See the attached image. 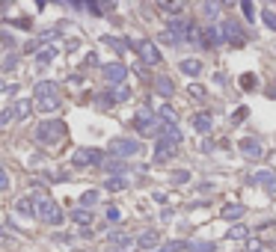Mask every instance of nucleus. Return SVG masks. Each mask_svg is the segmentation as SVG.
<instances>
[{"label":"nucleus","instance_id":"nucleus-37","mask_svg":"<svg viewBox=\"0 0 276 252\" xmlns=\"http://www.w3.org/2000/svg\"><path fill=\"white\" fill-rule=\"evenodd\" d=\"M241 12H244L246 21H252V18H255V6H252L249 0H244V3H241Z\"/></svg>","mask_w":276,"mask_h":252},{"label":"nucleus","instance_id":"nucleus-30","mask_svg":"<svg viewBox=\"0 0 276 252\" xmlns=\"http://www.w3.org/2000/svg\"><path fill=\"white\" fill-rule=\"evenodd\" d=\"M80 205H83L86 211H89V208H95V205H98V190H86V193L80 196Z\"/></svg>","mask_w":276,"mask_h":252},{"label":"nucleus","instance_id":"nucleus-43","mask_svg":"<svg viewBox=\"0 0 276 252\" xmlns=\"http://www.w3.org/2000/svg\"><path fill=\"white\" fill-rule=\"evenodd\" d=\"M110 240H113V243H122V246H128V243H131V237H125L122 231H110Z\"/></svg>","mask_w":276,"mask_h":252},{"label":"nucleus","instance_id":"nucleus-23","mask_svg":"<svg viewBox=\"0 0 276 252\" xmlns=\"http://www.w3.org/2000/svg\"><path fill=\"white\" fill-rule=\"evenodd\" d=\"M187 252H217V243L214 240H190Z\"/></svg>","mask_w":276,"mask_h":252},{"label":"nucleus","instance_id":"nucleus-14","mask_svg":"<svg viewBox=\"0 0 276 252\" xmlns=\"http://www.w3.org/2000/svg\"><path fill=\"white\" fill-rule=\"evenodd\" d=\"M190 125L196 128L199 134H211V128H214V119H211V113H196V116L190 119Z\"/></svg>","mask_w":276,"mask_h":252},{"label":"nucleus","instance_id":"nucleus-10","mask_svg":"<svg viewBox=\"0 0 276 252\" xmlns=\"http://www.w3.org/2000/svg\"><path fill=\"white\" fill-rule=\"evenodd\" d=\"M169 158H175V143H169V140H157V146H154V160L157 163H166Z\"/></svg>","mask_w":276,"mask_h":252},{"label":"nucleus","instance_id":"nucleus-15","mask_svg":"<svg viewBox=\"0 0 276 252\" xmlns=\"http://www.w3.org/2000/svg\"><path fill=\"white\" fill-rule=\"evenodd\" d=\"M154 92L163 95V98H169V95L175 92V83H172L166 74H157V77H154Z\"/></svg>","mask_w":276,"mask_h":252},{"label":"nucleus","instance_id":"nucleus-34","mask_svg":"<svg viewBox=\"0 0 276 252\" xmlns=\"http://www.w3.org/2000/svg\"><path fill=\"white\" fill-rule=\"evenodd\" d=\"M95 104L104 107V110H110V107L116 104V98H113V95H95Z\"/></svg>","mask_w":276,"mask_h":252},{"label":"nucleus","instance_id":"nucleus-6","mask_svg":"<svg viewBox=\"0 0 276 252\" xmlns=\"http://www.w3.org/2000/svg\"><path fill=\"white\" fill-rule=\"evenodd\" d=\"M137 54H140V60L146 65H160V51H157V45H154L152 39L137 42Z\"/></svg>","mask_w":276,"mask_h":252},{"label":"nucleus","instance_id":"nucleus-39","mask_svg":"<svg viewBox=\"0 0 276 252\" xmlns=\"http://www.w3.org/2000/svg\"><path fill=\"white\" fill-rule=\"evenodd\" d=\"M15 65H18V57H15V54H6V60H3V71H15Z\"/></svg>","mask_w":276,"mask_h":252},{"label":"nucleus","instance_id":"nucleus-50","mask_svg":"<svg viewBox=\"0 0 276 252\" xmlns=\"http://www.w3.org/2000/svg\"><path fill=\"white\" fill-rule=\"evenodd\" d=\"M255 252H261V249H255Z\"/></svg>","mask_w":276,"mask_h":252},{"label":"nucleus","instance_id":"nucleus-21","mask_svg":"<svg viewBox=\"0 0 276 252\" xmlns=\"http://www.w3.org/2000/svg\"><path fill=\"white\" fill-rule=\"evenodd\" d=\"M178 65H181V71L187 77H196V74L202 71V63H199V60H181Z\"/></svg>","mask_w":276,"mask_h":252},{"label":"nucleus","instance_id":"nucleus-35","mask_svg":"<svg viewBox=\"0 0 276 252\" xmlns=\"http://www.w3.org/2000/svg\"><path fill=\"white\" fill-rule=\"evenodd\" d=\"M110 95H113L116 101H128V98H131V89H125V86H113Z\"/></svg>","mask_w":276,"mask_h":252},{"label":"nucleus","instance_id":"nucleus-32","mask_svg":"<svg viewBox=\"0 0 276 252\" xmlns=\"http://www.w3.org/2000/svg\"><path fill=\"white\" fill-rule=\"evenodd\" d=\"M104 187H107V190H113V193H116V190H125V187H128V181L116 175V178H107V184H104Z\"/></svg>","mask_w":276,"mask_h":252},{"label":"nucleus","instance_id":"nucleus-33","mask_svg":"<svg viewBox=\"0 0 276 252\" xmlns=\"http://www.w3.org/2000/svg\"><path fill=\"white\" fill-rule=\"evenodd\" d=\"M169 178H172V184H187V181H190V172H187V169H175Z\"/></svg>","mask_w":276,"mask_h":252},{"label":"nucleus","instance_id":"nucleus-3","mask_svg":"<svg viewBox=\"0 0 276 252\" xmlns=\"http://www.w3.org/2000/svg\"><path fill=\"white\" fill-rule=\"evenodd\" d=\"M36 214H39V220L51 222V225H60V222H62L60 205H57L54 199H48V196H42V199L36 202Z\"/></svg>","mask_w":276,"mask_h":252},{"label":"nucleus","instance_id":"nucleus-38","mask_svg":"<svg viewBox=\"0 0 276 252\" xmlns=\"http://www.w3.org/2000/svg\"><path fill=\"white\" fill-rule=\"evenodd\" d=\"M107 42H110V45H113V48H116V51H119V54H122V51H128V48H131V42H125V39H113V36H110V39H107Z\"/></svg>","mask_w":276,"mask_h":252},{"label":"nucleus","instance_id":"nucleus-48","mask_svg":"<svg viewBox=\"0 0 276 252\" xmlns=\"http://www.w3.org/2000/svg\"><path fill=\"white\" fill-rule=\"evenodd\" d=\"M9 187V175H6V169H0V190Z\"/></svg>","mask_w":276,"mask_h":252},{"label":"nucleus","instance_id":"nucleus-13","mask_svg":"<svg viewBox=\"0 0 276 252\" xmlns=\"http://www.w3.org/2000/svg\"><path fill=\"white\" fill-rule=\"evenodd\" d=\"M157 243H160V231H157V228H149V231H143V234L137 237V246H140L143 252H146V249H154Z\"/></svg>","mask_w":276,"mask_h":252},{"label":"nucleus","instance_id":"nucleus-42","mask_svg":"<svg viewBox=\"0 0 276 252\" xmlns=\"http://www.w3.org/2000/svg\"><path fill=\"white\" fill-rule=\"evenodd\" d=\"M246 110H249V107H238V110L232 113V122H235V125H241V122L246 119Z\"/></svg>","mask_w":276,"mask_h":252},{"label":"nucleus","instance_id":"nucleus-40","mask_svg":"<svg viewBox=\"0 0 276 252\" xmlns=\"http://www.w3.org/2000/svg\"><path fill=\"white\" fill-rule=\"evenodd\" d=\"M261 18H264V24H267V27H273V30H276V12H273V9H264V12H261Z\"/></svg>","mask_w":276,"mask_h":252},{"label":"nucleus","instance_id":"nucleus-29","mask_svg":"<svg viewBox=\"0 0 276 252\" xmlns=\"http://www.w3.org/2000/svg\"><path fill=\"white\" fill-rule=\"evenodd\" d=\"M54 57H57V48H42V51L36 54V63H39V65H48Z\"/></svg>","mask_w":276,"mask_h":252},{"label":"nucleus","instance_id":"nucleus-28","mask_svg":"<svg viewBox=\"0 0 276 252\" xmlns=\"http://www.w3.org/2000/svg\"><path fill=\"white\" fill-rule=\"evenodd\" d=\"M157 9L172 15V18H178V12H184V3H157Z\"/></svg>","mask_w":276,"mask_h":252},{"label":"nucleus","instance_id":"nucleus-7","mask_svg":"<svg viewBox=\"0 0 276 252\" xmlns=\"http://www.w3.org/2000/svg\"><path fill=\"white\" fill-rule=\"evenodd\" d=\"M223 36H226V42H232V45H244L246 42V33H244V27L235 21V18H229V21H223Z\"/></svg>","mask_w":276,"mask_h":252},{"label":"nucleus","instance_id":"nucleus-9","mask_svg":"<svg viewBox=\"0 0 276 252\" xmlns=\"http://www.w3.org/2000/svg\"><path fill=\"white\" fill-rule=\"evenodd\" d=\"M125 74H128V68H125V63H107L104 65V77L113 83V86H122Z\"/></svg>","mask_w":276,"mask_h":252},{"label":"nucleus","instance_id":"nucleus-36","mask_svg":"<svg viewBox=\"0 0 276 252\" xmlns=\"http://www.w3.org/2000/svg\"><path fill=\"white\" fill-rule=\"evenodd\" d=\"M241 89H246V92L255 89V74H244V77H241Z\"/></svg>","mask_w":276,"mask_h":252},{"label":"nucleus","instance_id":"nucleus-44","mask_svg":"<svg viewBox=\"0 0 276 252\" xmlns=\"http://www.w3.org/2000/svg\"><path fill=\"white\" fill-rule=\"evenodd\" d=\"M12 119H15V110H12V107H9V110H3V113H0V125H3V128L9 125V122H12Z\"/></svg>","mask_w":276,"mask_h":252},{"label":"nucleus","instance_id":"nucleus-20","mask_svg":"<svg viewBox=\"0 0 276 252\" xmlns=\"http://www.w3.org/2000/svg\"><path fill=\"white\" fill-rule=\"evenodd\" d=\"M92 220H95V217H92L86 208H77V211H71V222H77V225H92Z\"/></svg>","mask_w":276,"mask_h":252},{"label":"nucleus","instance_id":"nucleus-18","mask_svg":"<svg viewBox=\"0 0 276 252\" xmlns=\"http://www.w3.org/2000/svg\"><path fill=\"white\" fill-rule=\"evenodd\" d=\"M33 107H36V104H33V101H27V98H24V101H18V104H12L15 119H27V116L33 113Z\"/></svg>","mask_w":276,"mask_h":252},{"label":"nucleus","instance_id":"nucleus-16","mask_svg":"<svg viewBox=\"0 0 276 252\" xmlns=\"http://www.w3.org/2000/svg\"><path fill=\"white\" fill-rule=\"evenodd\" d=\"M226 36H223V30H217V27H208V30L202 33V45H208V48H214V45H220Z\"/></svg>","mask_w":276,"mask_h":252},{"label":"nucleus","instance_id":"nucleus-26","mask_svg":"<svg viewBox=\"0 0 276 252\" xmlns=\"http://www.w3.org/2000/svg\"><path fill=\"white\" fill-rule=\"evenodd\" d=\"M39 95H57V86H54L51 80H39V83H36V92H33V98H39Z\"/></svg>","mask_w":276,"mask_h":252},{"label":"nucleus","instance_id":"nucleus-31","mask_svg":"<svg viewBox=\"0 0 276 252\" xmlns=\"http://www.w3.org/2000/svg\"><path fill=\"white\" fill-rule=\"evenodd\" d=\"M104 169H107V172H125V160L107 158V160H104Z\"/></svg>","mask_w":276,"mask_h":252},{"label":"nucleus","instance_id":"nucleus-24","mask_svg":"<svg viewBox=\"0 0 276 252\" xmlns=\"http://www.w3.org/2000/svg\"><path fill=\"white\" fill-rule=\"evenodd\" d=\"M160 137H163V140H169V143H175V146L181 143V131H178L175 125H166V122H163V134H160Z\"/></svg>","mask_w":276,"mask_h":252},{"label":"nucleus","instance_id":"nucleus-4","mask_svg":"<svg viewBox=\"0 0 276 252\" xmlns=\"http://www.w3.org/2000/svg\"><path fill=\"white\" fill-rule=\"evenodd\" d=\"M143 146L137 143V140H128V137H116V140H110V155H116V158H131V155H137Z\"/></svg>","mask_w":276,"mask_h":252},{"label":"nucleus","instance_id":"nucleus-25","mask_svg":"<svg viewBox=\"0 0 276 252\" xmlns=\"http://www.w3.org/2000/svg\"><path fill=\"white\" fill-rule=\"evenodd\" d=\"M15 211H18V214H24V217H33V214H36V208H33V202L27 199V196H21V199L15 202Z\"/></svg>","mask_w":276,"mask_h":252},{"label":"nucleus","instance_id":"nucleus-46","mask_svg":"<svg viewBox=\"0 0 276 252\" xmlns=\"http://www.w3.org/2000/svg\"><path fill=\"white\" fill-rule=\"evenodd\" d=\"M202 9H205V12H208V15H217V12H220V3H205V6H202Z\"/></svg>","mask_w":276,"mask_h":252},{"label":"nucleus","instance_id":"nucleus-8","mask_svg":"<svg viewBox=\"0 0 276 252\" xmlns=\"http://www.w3.org/2000/svg\"><path fill=\"white\" fill-rule=\"evenodd\" d=\"M241 155H244L246 160H261V155H264V146H261V140L258 137H249V140H241Z\"/></svg>","mask_w":276,"mask_h":252},{"label":"nucleus","instance_id":"nucleus-12","mask_svg":"<svg viewBox=\"0 0 276 252\" xmlns=\"http://www.w3.org/2000/svg\"><path fill=\"white\" fill-rule=\"evenodd\" d=\"M252 184H258V187L270 190V193H276V172H270V169H261V172H255L252 175Z\"/></svg>","mask_w":276,"mask_h":252},{"label":"nucleus","instance_id":"nucleus-49","mask_svg":"<svg viewBox=\"0 0 276 252\" xmlns=\"http://www.w3.org/2000/svg\"><path fill=\"white\" fill-rule=\"evenodd\" d=\"M190 92L196 95V98H205V89H202L199 83H193V86H190Z\"/></svg>","mask_w":276,"mask_h":252},{"label":"nucleus","instance_id":"nucleus-19","mask_svg":"<svg viewBox=\"0 0 276 252\" xmlns=\"http://www.w3.org/2000/svg\"><path fill=\"white\" fill-rule=\"evenodd\" d=\"M246 237H249V225H244V222H235L229 228V240H246Z\"/></svg>","mask_w":276,"mask_h":252},{"label":"nucleus","instance_id":"nucleus-45","mask_svg":"<svg viewBox=\"0 0 276 252\" xmlns=\"http://www.w3.org/2000/svg\"><path fill=\"white\" fill-rule=\"evenodd\" d=\"M6 21H9V24H15V27H24V30L33 24V18H6Z\"/></svg>","mask_w":276,"mask_h":252},{"label":"nucleus","instance_id":"nucleus-41","mask_svg":"<svg viewBox=\"0 0 276 252\" xmlns=\"http://www.w3.org/2000/svg\"><path fill=\"white\" fill-rule=\"evenodd\" d=\"M107 220H110V222H119V220H122V211H119L116 205H110V208H107Z\"/></svg>","mask_w":276,"mask_h":252},{"label":"nucleus","instance_id":"nucleus-1","mask_svg":"<svg viewBox=\"0 0 276 252\" xmlns=\"http://www.w3.org/2000/svg\"><path fill=\"white\" fill-rule=\"evenodd\" d=\"M166 36H169V45H178V42H187V39H196V27L187 15H178V18H169L166 24Z\"/></svg>","mask_w":276,"mask_h":252},{"label":"nucleus","instance_id":"nucleus-2","mask_svg":"<svg viewBox=\"0 0 276 252\" xmlns=\"http://www.w3.org/2000/svg\"><path fill=\"white\" fill-rule=\"evenodd\" d=\"M65 122L60 119H48V122H42V125L36 128V140L42 143V146H54V143H60L62 137H65Z\"/></svg>","mask_w":276,"mask_h":252},{"label":"nucleus","instance_id":"nucleus-17","mask_svg":"<svg viewBox=\"0 0 276 252\" xmlns=\"http://www.w3.org/2000/svg\"><path fill=\"white\" fill-rule=\"evenodd\" d=\"M244 205H226V208H223V211H220V217H223V220H241V217H244Z\"/></svg>","mask_w":276,"mask_h":252},{"label":"nucleus","instance_id":"nucleus-47","mask_svg":"<svg viewBox=\"0 0 276 252\" xmlns=\"http://www.w3.org/2000/svg\"><path fill=\"white\" fill-rule=\"evenodd\" d=\"M0 39H3V45H6V48H12V45H15V39H12V36H9L6 30L0 33Z\"/></svg>","mask_w":276,"mask_h":252},{"label":"nucleus","instance_id":"nucleus-27","mask_svg":"<svg viewBox=\"0 0 276 252\" xmlns=\"http://www.w3.org/2000/svg\"><path fill=\"white\" fill-rule=\"evenodd\" d=\"M178 249H190V243H187V240H169V243L157 246L154 252H178Z\"/></svg>","mask_w":276,"mask_h":252},{"label":"nucleus","instance_id":"nucleus-5","mask_svg":"<svg viewBox=\"0 0 276 252\" xmlns=\"http://www.w3.org/2000/svg\"><path fill=\"white\" fill-rule=\"evenodd\" d=\"M71 163L74 166H104V155L98 149H77L71 155Z\"/></svg>","mask_w":276,"mask_h":252},{"label":"nucleus","instance_id":"nucleus-22","mask_svg":"<svg viewBox=\"0 0 276 252\" xmlns=\"http://www.w3.org/2000/svg\"><path fill=\"white\" fill-rule=\"evenodd\" d=\"M157 116H160V122H166V125H175V122H178V113H175L169 104H163V107L157 110Z\"/></svg>","mask_w":276,"mask_h":252},{"label":"nucleus","instance_id":"nucleus-11","mask_svg":"<svg viewBox=\"0 0 276 252\" xmlns=\"http://www.w3.org/2000/svg\"><path fill=\"white\" fill-rule=\"evenodd\" d=\"M33 104H36L39 113H54V110H60V98H57V95H39V98H33Z\"/></svg>","mask_w":276,"mask_h":252}]
</instances>
